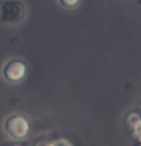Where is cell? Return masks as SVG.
I'll list each match as a JSON object with an SVG mask.
<instances>
[{"instance_id":"obj_2","label":"cell","mask_w":141,"mask_h":146,"mask_svg":"<svg viewBox=\"0 0 141 146\" xmlns=\"http://www.w3.org/2000/svg\"><path fill=\"white\" fill-rule=\"evenodd\" d=\"M5 129L13 139H22L28 135L30 127L25 117L20 115H13L7 118Z\"/></svg>"},{"instance_id":"obj_5","label":"cell","mask_w":141,"mask_h":146,"mask_svg":"<svg viewBox=\"0 0 141 146\" xmlns=\"http://www.w3.org/2000/svg\"><path fill=\"white\" fill-rule=\"evenodd\" d=\"M134 132H135V133H134V136L136 137L139 140H141V124L135 127V131H134Z\"/></svg>"},{"instance_id":"obj_3","label":"cell","mask_w":141,"mask_h":146,"mask_svg":"<svg viewBox=\"0 0 141 146\" xmlns=\"http://www.w3.org/2000/svg\"><path fill=\"white\" fill-rule=\"evenodd\" d=\"M26 65L17 59L11 60L4 66L3 75L7 80L11 82H18L24 78L26 75Z\"/></svg>"},{"instance_id":"obj_1","label":"cell","mask_w":141,"mask_h":146,"mask_svg":"<svg viewBox=\"0 0 141 146\" xmlns=\"http://www.w3.org/2000/svg\"><path fill=\"white\" fill-rule=\"evenodd\" d=\"M26 8L18 0H8L2 5L0 21L7 25H17L24 20Z\"/></svg>"},{"instance_id":"obj_4","label":"cell","mask_w":141,"mask_h":146,"mask_svg":"<svg viewBox=\"0 0 141 146\" xmlns=\"http://www.w3.org/2000/svg\"><path fill=\"white\" fill-rule=\"evenodd\" d=\"M62 6L67 9H71V8L76 7L79 3V0H59Z\"/></svg>"}]
</instances>
